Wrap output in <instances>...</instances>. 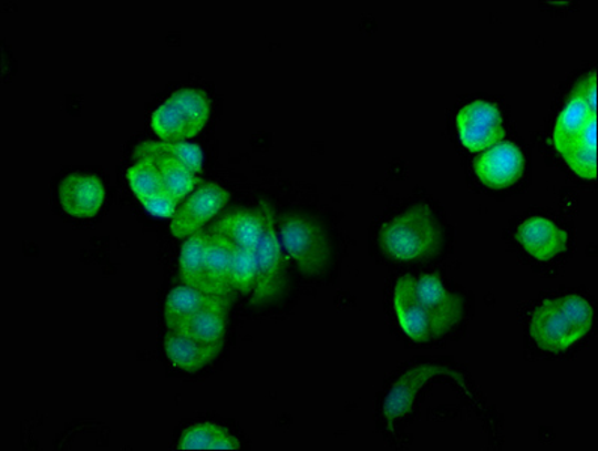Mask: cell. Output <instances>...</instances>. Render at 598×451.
<instances>
[{"mask_svg": "<svg viewBox=\"0 0 598 451\" xmlns=\"http://www.w3.org/2000/svg\"><path fill=\"white\" fill-rule=\"evenodd\" d=\"M394 307L400 327L412 340L444 336L461 320L462 299L436 276L403 277L395 286Z\"/></svg>", "mask_w": 598, "mask_h": 451, "instance_id": "obj_1", "label": "cell"}, {"mask_svg": "<svg viewBox=\"0 0 598 451\" xmlns=\"http://www.w3.org/2000/svg\"><path fill=\"white\" fill-rule=\"evenodd\" d=\"M444 236V227L433 211L425 205H414L382 226L379 243L393 259L419 263L442 250Z\"/></svg>", "mask_w": 598, "mask_h": 451, "instance_id": "obj_2", "label": "cell"}, {"mask_svg": "<svg viewBox=\"0 0 598 451\" xmlns=\"http://www.w3.org/2000/svg\"><path fill=\"white\" fill-rule=\"evenodd\" d=\"M592 326V307L578 295L546 299L530 320V335L542 349L558 352L578 344Z\"/></svg>", "mask_w": 598, "mask_h": 451, "instance_id": "obj_3", "label": "cell"}, {"mask_svg": "<svg viewBox=\"0 0 598 451\" xmlns=\"http://www.w3.org/2000/svg\"><path fill=\"white\" fill-rule=\"evenodd\" d=\"M280 238L286 253L307 277L322 276L331 263V242L319 222L306 216H283Z\"/></svg>", "mask_w": 598, "mask_h": 451, "instance_id": "obj_4", "label": "cell"}, {"mask_svg": "<svg viewBox=\"0 0 598 451\" xmlns=\"http://www.w3.org/2000/svg\"><path fill=\"white\" fill-rule=\"evenodd\" d=\"M597 120V73L580 80L571 100L559 115L554 132L555 150L559 154L570 153L578 145L589 122Z\"/></svg>", "mask_w": 598, "mask_h": 451, "instance_id": "obj_5", "label": "cell"}, {"mask_svg": "<svg viewBox=\"0 0 598 451\" xmlns=\"http://www.w3.org/2000/svg\"><path fill=\"white\" fill-rule=\"evenodd\" d=\"M288 276H286L285 260L281 256L279 238L276 234V222L271 208H267V225L262 242L258 248V281L251 294L255 306H268L283 297Z\"/></svg>", "mask_w": 598, "mask_h": 451, "instance_id": "obj_6", "label": "cell"}, {"mask_svg": "<svg viewBox=\"0 0 598 451\" xmlns=\"http://www.w3.org/2000/svg\"><path fill=\"white\" fill-rule=\"evenodd\" d=\"M458 136L471 153H482L505 139L503 116L495 104L477 100L465 105L457 115Z\"/></svg>", "mask_w": 598, "mask_h": 451, "instance_id": "obj_7", "label": "cell"}, {"mask_svg": "<svg viewBox=\"0 0 598 451\" xmlns=\"http://www.w3.org/2000/svg\"><path fill=\"white\" fill-rule=\"evenodd\" d=\"M230 199L229 192L217 184L202 185L196 193L175 214L171 223L172 234L176 238H184L196 234L205 223L220 213L226 202Z\"/></svg>", "mask_w": 598, "mask_h": 451, "instance_id": "obj_8", "label": "cell"}, {"mask_svg": "<svg viewBox=\"0 0 598 451\" xmlns=\"http://www.w3.org/2000/svg\"><path fill=\"white\" fill-rule=\"evenodd\" d=\"M475 174L488 187H509L524 174V155L512 143H498L475 162Z\"/></svg>", "mask_w": 598, "mask_h": 451, "instance_id": "obj_9", "label": "cell"}, {"mask_svg": "<svg viewBox=\"0 0 598 451\" xmlns=\"http://www.w3.org/2000/svg\"><path fill=\"white\" fill-rule=\"evenodd\" d=\"M61 205L70 216L92 218L103 206L105 189L99 176L90 174H73L62 181Z\"/></svg>", "mask_w": 598, "mask_h": 451, "instance_id": "obj_10", "label": "cell"}, {"mask_svg": "<svg viewBox=\"0 0 598 451\" xmlns=\"http://www.w3.org/2000/svg\"><path fill=\"white\" fill-rule=\"evenodd\" d=\"M231 257L234 244L217 230H210L205 264L206 294L217 298H231L234 295L230 290Z\"/></svg>", "mask_w": 598, "mask_h": 451, "instance_id": "obj_11", "label": "cell"}, {"mask_svg": "<svg viewBox=\"0 0 598 451\" xmlns=\"http://www.w3.org/2000/svg\"><path fill=\"white\" fill-rule=\"evenodd\" d=\"M517 238L530 256L538 260H549L566 250L568 236L554 223L543 217H533L522 223Z\"/></svg>", "mask_w": 598, "mask_h": 451, "instance_id": "obj_12", "label": "cell"}, {"mask_svg": "<svg viewBox=\"0 0 598 451\" xmlns=\"http://www.w3.org/2000/svg\"><path fill=\"white\" fill-rule=\"evenodd\" d=\"M267 208L268 204H265L258 211H234L218 222L214 230L229 239L235 247L255 250L262 242L265 225H267Z\"/></svg>", "mask_w": 598, "mask_h": 451, "instance_id": "obj_13", "label": "cell"}, {"mask_svg": "<svg viewBox=\"0 0 598 451\" xmlns=\"http://www.w3.org/2000/svg\"><path fill=\"white\" fill-rule=\"evenodd\" d=\"M221 305H230V299L213 297L204 290L179 286L168 295L164 307L167 330L176 331L199 311Z\"/></svg>", "mask_w": 598, "mask_h": 451, "instance_id": "obj_14", "label": "cell"}, {"mask_svg": "<svg viewBox=\"0 0 598 451\" xmlns=\"http://www.w3.org/2000/svg\"><path fill=\"white\" fill-rule=\"evenodd\" d=\"M221 347L223 345H202L199 341L189 339V337L171 331H168L166 340H164L168 361L175 368L189 373L199 372L210 361L216 360Z\"/></svg>", "mask_w": 598, "mask_h": 451, "instance_id": "obj_15", "label": "cell"}, {"mask_svg": "<svg viewBox=\"0 0 598 451\" xmlns=\"http://www.w3.org/2000/svg\"><path fill=\"white\" fill-rule=\"evenodd\" d=\"M151 125H153L155 134L164 142L187 141L204 130L171 99L159 105L153 115Z\"/></svg>", "mask_w": 598, "mask_h": 451, "instance_id": "obj_16", "label": "cell"}, {"mask_svg": "<svg viewBox=\"0 0 598 451\" xmlns=\"http://www.w3.org/2000/svg\"><path fill=\"white\" fill-rule=\"evenodd\" d=\"M230 305L208 307L187 320L176 335L189 337L202 345H223L225 341L226 318Z\"/></svg>", "mask_w": 598, "mask_h": 451, "instance_id": "obj_17", "label": "cell"}, {"mask_svg": "<svg viewBox=\"0 0 598 451\" xmlns=\"http://www.w3.org/2000/svg\"><path fill=\"white\" fill-rule=\"evenodd\" d=\"M154 157L174 158L195 174H199L202 162H204V153H202L200 146L195 145V143L151 141L138 143L136 151H134L136 162Z\"/></svg>", "mask_w": 598, "mask_h": 451, "instance_id": "obj_18", "label": "cell"}, {"mask_svg": "<svg viewBox=\"0 0 598 451\" xmlns=\"http://www.w3.org/2000/svg\"><path fill=\"white\" fill-rule=\"evenodd\" d=\"M209 232L197 230L183 246L181 252V281L188 288L206 293L205 264ZM209 295V294H208Z\"/></svg>", "mask_w": 598, "mask_h": 451, "instance_id": "obj_19", "label": "cell"}, {"mask_svg": "<svg viewBox=\"0 0 598 451\" xmlns=\"http://www.w3.org/2000/svg\"><path fill=\"white\" fill-rule=\"evenodd\" d=\"M181 450H237L239 442L221 426L196 424L184 432L179 441Z\"/></svg>", "mask_w": 598, "mask_h": 451, "instance_id": "obj_20", "label": "cell"}, {"mask_svg": "<svg viewBox=\"0 0 598 451\" xmlns=\"http://www.w3.org/2000/svg\"><path fill=\"white\" fill-rule=\"evenodd\" d=\"M147 162H153L157 166L159 175H162L164 192L174 197L176 202L184 199L199 183L195 172L189 171L174 158L154 157Z\"/></svg>", "mask_w": 598, "mask_h": 451, "instance_id": "obj_21", "label": "cell"}, {"mask_svg": "<svg viewBox=\"0 0 598 451\" xmlns=\"http://www.w3.org/2000/svg\"><path fill=\"white\" fill-rule=\"evenodd\" d=\"M258 248L250 250L234 246L230 267L231 294L251 295L255 290L258 281Z\"/></svg>", "mask_w": 598, "mask_h": 451, "instance_id": "obj_22", "label": "cell"}, {"mask_svg": "<svg viewBox=\"0 0 598 451\" xmlns=\"http://www.w3.org/2000/svg\"><path fill=\"white\" fill-rule=\"evenodd\" d=\"M126 180L134 195L138 197V201H145L146 197L157 195L159 192H164V185L162 175H159L157 166L153 162H137L133 167L126 172Z\"/></svg>", "mask_w": 598, "mask_h": 451, "instance_id": "obj_23", "label": "cell"}, {"mask_svg": "<svg viewBox=\"0 0 598 451\" xmlns=\"http://www.w3.org/2000/svg\"><path fill=\"white\" fill-rule=\"evenodd\" d=\"M171 100L174 101L175 104H178L193 121L202 126V129H205L209 117L210 103L208 96H206L204 92L197 90H181L174 92Z\"/></svg>", "mask_w": 598, "mask_h": 451, "instance_id": "obj_24", "label": "cell"}, {"mask_svg": "<svg viewBox=\"0 0 598 451\" xmlns=\"http://www.w3.org/2000/svg\"><path fill=\"white\" fill-rule=\"evenodd\" d=\"M176 204H178V202L166 192H159L157 195L146 197L145 201H142L143 208H145L147 213L159 218L175 216Z\"/></svg>", "mask_w": 598, "mask_h": 451, "instance_id": "obj_25", "label": "cell"}]
</instances>
